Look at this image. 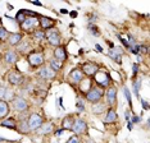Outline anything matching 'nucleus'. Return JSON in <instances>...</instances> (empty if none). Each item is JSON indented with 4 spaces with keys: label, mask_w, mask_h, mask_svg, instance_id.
<instances>
[{
    "label": "nucleus",
    "mask_w": 150,
    "mask_h": 143,
    "mask_svg": "<svg viewBox=\"0 0 150 143\" xmlns=\"http://www.w3.org/2000/svg\"><path fill=\"white\" fill-rule=\"evenodd\" d=\"M83 79H85V76H83L82 72H81L80 68H76V69H73L69 73V76H68V81H69L71 83L73 84V86H74V84H80Z\"/></svg>",
    "instance_id": "obj_12"
},
{
    "label": "nucleus",
    "mask_w": 150,
    "mask_h": 143,
    "mask_svg": "<svg viewBox=\"0 0 150 143\" xmlns=\"http://www.w3.org/2000/svg\"><path fill=\"white\" fill-rule=\"evenodd\" d=\"M30 3H31V4H33V5H37V6H41V5H42L40 1H30Z\"/></svg>",
    "instance_id": "obj_46"
},
{
    "label": "nucleus",
    "mask_w": 150,
    "mask_h": 143,
    "mask_svg": "<svg viewBox=\"0 0 150 143\" xmlns=\"http://www.w3.org/2000/svg\"><path fill=\"white\" fill-rule=\"evenodd\" d=\"M69 15L72 17V18H76V17H77V12H71Z\"/></svg>",
    "instance_id": "obj_47"
},
{
    "label": "nucleus",
    "mask_w": 150,
    "mask_h": 143,
    "mask_svg": "<svg viewBox=\"0 0 150 143\" xmlns=\"http://www.w3.org/2000/svg\"><path fill=\"white\" fill-rule=\"evenodd\" d=\"M125 116H126V120H129V111L127 110V111H125Z\"/></svg>",
    "instance_id": "obj_45"
},
{
    "label": "nucleus",
    "mask_w": 150,
    "mask_h": 143,
    "mask_svg": "<svg viewBox=\"0 0 150 143\" xmlns=\"http://www.w3.org/2000/svg\"><path fill=\"white\" fill-rule=\"evenodd\" d=\"M60 13H62V14H68V10L67 9H60Z\"/></svg>",
    "instance_id": "obj_48"
},
{
    "label": "nucleus",
    "mask_w": 150,
    "mask_h": 143,
    "mask_svg": "<svg viewBox=\"0 0 150 143\" xmlns=\"http://www.w3.org/2000/svg\"><path fill=\"white\" fill-rule=\"evenodd\" d=\"M39 25H40V29L46 31L49 28H53L54 25H55V20L45 15H39Z\"/></svg>",
    "instance_id": "obj_15"
},
{
    "label": "nucleus",
    "mask_w": 150,
    "mask_h": 143,
    "mask_svg": "<svg viewBox=\"0 0 150 143\" xmlns=\"http://www.w3.org/2000/svg\"><path fill=\"white\" fill-rule=\"evenodd\" d=\"M63 64L64 63H62V61H59V60H57V59H54V57L49 60V67L52 68V69L55 72V73L63 69Z\"/></svg>",
    "instance_id": "obj_26"
},
{
    "label": "nucleus",
    "mask_w": 150,
    "mask_h": 143,
    "mask_svg": "<svg viewBox=\"0 0 150 143\" xmlns=\"http://www.w3.org/2000/svg\"><path fill=\"white\" fill-rule=\"evenodd\" d=\"M0 142H9L8 139H5V138H3V137H0Z\"/></svg>",
    "instance_id": "obj_50"
},
{
    "label": "nucleus",
    "mask_w": 150,
    "mask_h": 143,
    "mask_svg": "<svg viewBox=\"0 0 150 143\" xmlns=\"http://www.w3.org/2000/svg\"><path fill=\"white\" fill-rule=\"evenodd\" d=\"M123 93H125V97L127 98V101H128V105L132 109V96H131V92H129L127 87H123Z\"/></svg>",
    "instance_id": "obj_34"
},
{
    "label": "nucleus",
    "mask_w": 150,
    "mask_h": 143,
    "mask_svg": "<svg viewBox=\"0 0 150 143\" xmlns=\"http://www.w3.org/2000/svg\"><path fill=\"white\" fill-rule=\"evenodd\" d=\"M104 97L107 100V104L109 106H113L117 102V88L114 86H109L107 92H104Z\"/></svg>",
    "instance_id": "obj_11"
},
{
    "label": "nucleus",
    "mask_w": 150,
    "mask_h": 143,
    "mask_svg": "<svg viewBox=\"0 0 150 143\" xmlns=\"http://www.w3.org/2000/svg\"><path fill=\"white\" fill-rule=\"evenodd\" d=\"M80 69L83 73V76L91 78L99 72V65L98 64H95V63H93V61H86V63H83L82 65H81Z\"/></svg>",
    "instance_id": "obj_7"
},
{
    "label": "nucleus",
    "mask_w": 150,
    "mask_h": 143,
    "mask_svg": "<svg viewBox=\"0 0 150 143\" xmlns=\"http://www.w3.org/2000/svg\"><path fill=\"white\" fill-rule=\"evenodd\" d=\"M39 132H40V134H44V135L53 133V132H54V125H53V123H44L41 127H40Z\"/></svg>",
    "instance_id": "obj_25"
},
{
    "label": "nucleus",
    "mask_w": 150,
    "mask_h": 143,
    "mask_svg": "<svg viewBox=\"0 0 150 143\" xmlns=\"http://www.w3.org/2000/svg\"><path fill=\"white\" fill-rule=\"evenodd\" d=\"M18 129L19 132H22V133H28L30 132V128H28V124H27V120H22V121H19L18 123Z\"/></svg>",
    "instance_id": "obj_30"
},
{
    "label": "nucleus",
    "mask_w": 150,
    "mask_h": 143,
    "mask_svg": "<svg viewBox=\"0 0 150 143\" xmlns=\"http://www.w3.org/2000/svg\"><path fill=\"white\" fill-rule=\"evenodd\" d=\"M94 77H95V82H96V87L101 88V90L105 88V87H109V83H110V76H109L108 72L99 70Z\"/></svg>",
    "instance_id": "obj_5"
},
{
    "label": "nucleus",
    "mask_w": 150,
    "mask_h": 143,
    "mask_svg": "<svg viewBox=\"0 0 150 143\" xmlns=\"http://www.w3.org/2000/svg\"><path fill=\"white\" fill-rule=\"evenodd\" d=\"M104 97V91L99 87H91L86 93H85V98L86 101L91 102V104H96V102H100L101 98Z\"/></svg>",
    "instance_id": "obj_3"
},
{
    "label": "nucleus",
    "mask_w": 150,
    "mask_h": 143,
    "mask_svg": "<svg viewBox=\"0 0 150 143\" xmlns=\"http://www.w3.org/2000/svg\"><path fill=\"white\" fill-rule=\"evenodd\" d=\"M23 40V35L21 32H11L8 36V43L11 46H18Z\"/></svg>",
    "instance_id": "obj_18"
},
{
    "label": "nucleus",
    "mask_w": 150,
    "mask_h": 143,
    "mask_svg": "<svg viewBox=\"0 0 150 143\" xmlns=\"http://www.w3.org/2000/svg\"><path fill=\"white\" fill-rule=\"evenodd\" d=\"M18 59H19V56H18V54H17L14 50H8V51H5V54H4V60H5L6 64H16L17 61H18Z\"/></svg>",
    "instance_id": "obj_19"
},
{
    "label": "nucleus",
    "mask_w": 150,
    "mask_h": 143,
    "mask_svg": "<svg viewBox=\"0 0 150 143\" xmlns=\"http://www.w3.org/2000/svg\"><path fill=\"white\" fill-rule=\"evenodd\" d=\"M0 125L4 128H8V129H17L18 128V123H17L16 119L13 118H8V119H4L1 123H0Z\"/></svg>",
    "instance_id": "obj_21"
},
{
    "label": "nucleus",
    "mask_w": 150,
    "mask_h": 143,
    "mask_svg": "<svg viewBox=\"0 0 150 143\" xmlns=\"http://www.w3.org/2000/svg\"><path fill=\"white\" fill-rule=\"evenodd\" d=\"M87 27H88V31H90L91 35H94V36H96V37L100 36V31H99V28L94 25V23H88Z\"/></svg>",
    "instance_id": "obj_33"
},
{
    "label": "nucleus",
    "mask_w": 150,
    "mask_h": 143,
    "mask_svg": "<svg viewBox=\"0 0 150 143\" xmlns=\"http://www.w3.org/2000/svg\"><path fill=\"white\" fill-rule=\"evenodd\" d=\"M26 14H25V12H23V9H21V10H18V12H17V14H16V22L17 23H19V25H22L23 22H25L26 20Z\"/></svg>",
    "instance_id": "obj_29"
},
{
    "label": "nucleus",
    "mask_w": 150,
    "mask_h": 143,
    "mask_svg": "<svg viewBox=\"0 0 150 143\" xmlns=\"http://www.w3.org/2000/svg\"><path fill=\"white\" fill-rule=\"evenodd\" d=\"M39 25V18H32V17H28V18H26V20L22 23L21 28L22 31H25V32H35L37 29L36 27Z\"/></svg>",
    "instance_id": "obj_9"
},
{
    "label": "nucleus",
    "mask_w": 150,
    "mask_h": 143,
    "mask_svg": "<svg viewBox=\"0 0 150 143\" xmlns=\"http://www.w3.org/2000/svg\"><path fill=\"white\" fill-rule=\"evenodd\" d=\"M72 132L74 133V135H82L87 132V124L83 119H76L73 123Z\"/></svg>",
    "instance_id": "obj_10"
},
{
    "label": "nucleus",
    "mask_w": 150,
    "mask_h": 143,
    "mask_svg": "<svg viewBox=\"0 0 150 143\" xmlns=\"http://www.w3.org/2000/svg\"><path fill=\"white\" fill-rule=\"evenodd\" d=\"M127 128H128V130H132V129H134V124H132L131 121H127Z\"/></svg>",
    "instance_id": "obj_43"
},
{
    "label": "nucleus",
    "mask_w": 150,
    "mask_h": 143,
    "mask_svg": "<svg viewBox=\"0 0 150 143\" xmlns=\"http://www.w3.org/2000/svg\"><path fill=\"white\" fill-rule=\"evenodd\" d=\"M76 107H77V110H78V114H80V112H83V111H85L83 101H82V100H77V102H76Z\"/></svg>",
    "instance_id": "obj_35"
},
{
    "label": "nucleus",
    "mask_w": 150,
    "mask_h": 143,
    "mask_svg": "<svg viewBox=\"0 0 150 143\" xmlns=\"http://www.w3.org/2000/svg\"><path fill=\"white\" fill-rule=\"evenodd\" d=\"M27 63L30 64L32 68H40L44 65L45 63V57H44V54L40 53V51H31V53L27 54Z\"/></svg>",
    "instance_id": "obj_2"
},
{
    "label": "nucleus",
    "mask_w": 150,
    "mask_h": 143,
    "mask_svg": "<svg viewBox=\"0 0 150 143\" xmlns=\"http://www.w3.org/2000/svg\"><path fill=\"white\" fill-rule=\"evenodd\" d=\"M132 78L136 77V74L139 73V64H132Z\"/></svg>",
    "instance_id": "obj_37"
},
{
    "label": "nucleus",
    "mask_w": 150,
    "mask_h": 143,
    "mask_svg": "<svg viewBox=\"0 0 150 143\" xmlns=\"http://www.w3.org/2000/svg\"><path fill=\"white\" fill-rule=\"evenodd\" d=\"M9 31L5 28V27H3V26H0V41H5V40H8V36H9Z\"/></svg>",
    "instance_id": "obj_32"
},
{
    "label": "nucleus",
    "mask_w": 150,
    "mask_h": 143,
    "mask_svg": "<svg viewBox=\"0 0 150 143\" xmlns=\"http://www.w3.org/2000/svg\"><path fill=\"white\" fill-rule=\"evenodd\" d=\"M45 40L47 41L49 45H52L54 47L60 46V42H62V37H60V33L55 27L53 28H49L45 31Z\"/></svg>",
    "instance_id": "obj_1"
},
{
    "label": "nucleus",
    "mask_w": 150,
    "mask_h": 143,
    "mask_svg": "<svg viewBox=\"0 0 150 143\" xmlns=\"http://www.w3.org/2000/svg\"><path fill=\"white\" fill-rule=\"evenodd\" d=\"M55 76H57V73L49 65L40 67L39 72H37V77H40L41 79H45V81H53L55 78Z\"/></svg>",
    "instance_id": "obj_8"
},
{
    "label": "nucleus",
    "mask_w": 150,
    "mask_h": 143,
    "mask_svg": "<svg viewBox=\"0 0 150 143\" xmlns=\"http://www.w3.org/2000/svg\"><path fill=\"white\" fill-rule=\"evenodd\" d=\"M54 59L62 61V63H64V61H67L68 59V55H67V51H66V47L64 46H58L54 49Z\"/></svg>",
    "instance_id": "obj_17"
},
{
    "label": "nucleus",
    "mask_w": 150,
    "mask_h": 143,
    "mask_svg": "<svg viewBox=\"0 0 150 143\" xmlns=\"http://www.w3.org/2000/svg\"><path fill=\"white\" fill-rule=\"evenodd\" d=\"M12 105H13V109H14V111H17L18 114H23V112H27L28 111V101L26 100V98H23L21 96L18 97H14V100L12 101Z\"/></svg>",
    "instance_id": "obj_6"
},
{
    "label": "nucleus",
    "mask_w": 150,
    "mask_h": 143,
    "mask_svg": "<svg viewBox=\"0 0 150 143\" xmlns=\"http://www.w3.org/2000/svg\"><path fill=\"white\" fill-rule=\"evenodd\" d=\"M148 46H144V45H139V53H142V54H148Z\"/></svg>",
    "instance_id": "obj_39"
},
{
    "label": "nucleus",
    "mask_w": 150,
    "mask_h": 143,
    "mask_svg": "<svg viewBox=\"0 0 150 143\" xmlns=\"http://www.w3.org/2000/svg\"><path fill=\"white\" fill-rule=\"evenodd\" d=\"M95 49H96V50L99 51V53H103V47L99 45V43H96V45H95Z\"/></svg>",
    "instance_id": "obj_44"
},
{
    "label": "nucleus",
    "mask_w": 150,
    "mask_h": 143,
    "mask_svg": "<svg viewBox=\"0 0 150 143\" xmlns=\"http://www.w3.org/2000/svg\"><path fill=\"white\" fill-rule=\"evenodd\" d=\"M63 132H64V129H62V128L58 129V130L55 132V135H57V137H60V135L63 134Z\"/></svg>",
    "instance_id": "obj_42"
},
{
    "label": "nucleus",
    "mask_w": 150,
    "mask_h": 143,
    "mask_svg": "<svg viewBox=\"0 0 150 143\" xmlns=\"http://www.w3.org/2000/svg\"><path fill=\"white\" fill-rule=\"evenodd\" d=\"M141 86H142L141 79H136V81L134 82V93H135V96L137 97V98H140L139 92H140V88H141Z\"/></svg>",
    "instance_id": "obj_31"
},
{
    "label": "nucleus",
    "mask_w": 150,
    "mask_h": 143,
    "mask_svg": "<svg viewBox=\"0 0 150 143\" xmlns=\"http://www.w3.org/2000/svg\"><path fill=\"white\" fill-rule=\"evenodd\" d=\"M23 81H25L23 79V76L18 70L11 72V73L8 74V82L12 84V86H21L23 83Z\"/></svg>",
    "instance_id": "obj_14"
},
{
    "label": "nucleus",
    "mask_w": 150,
    "mask_h": 143,
    "mask_svg": "<svg viewBox=\"0 0 150 143\" xmlns=\"http://www.w3.org/2000/svg\"><path fill=\"white\" fill-rule=\"evenodd\" d=\"M27 124H28L30 132H36V130H39L40 127L44 124V118L39 112H32V114L27 118Z\"/></svg>",
    "instance_id": "obj_4"
},
{
    "label": "nucleus",
    "mask_w": 150,
    "mask_h": 143,
    "mask_svg": "<svg viewBox=\"0 0 150 143\" xmlns=\"http://www.w3.org/2000/svg\"><path fill=\"white\" fill-rule=\"evenodd\" d=\"M137 60H139V63H141L142 61V56L140 55V54H137Z\"/></svg>",
    "instance_id": "obj_49"
},
{
    "label": "nucleus",
    "mask_w": 150,
    "mask_h": 143,
    "mask_svg": "<svg viewBox=\"0 0 150 143\" xmlns=\"http://www.w3.org/2000/svg\"><path fill=\"white\" fill-rule=\"evenodd\" d=\"M66 143H80V138H78V135H72Z\"/></svg>",
    "instance_id": "obj_36"
},
{
    "label": "nucleus",
    "mask_w": 150,
    "mask_h": 143,
    "mask_svg": "<svg viewBox=\"0 0 150 143\" xmlns=\"http://www.w3.org/2000/svg\"><path fill=\"white\" fill-rule=\"evenodd\" d=\"M140 101H141V105H142V109L144 110H149V104H148V101H145V100H142V98H139Z\"/></svg>",
    "instance_id": "obj_40"
},
{
    "label": "nucleus",
    "mask_w": 150,
    "mask_h": 143,
    "mask_svg": "<svg viewBox=\"0 0 150 143\" xmlns=\"http://www.w3.org/2000/svg\"><path fill=\"white\" fill-rule=\"evenodd\" d=\"M16 95L11 88L5 87V86H0V100L5 101V102H12L14 100Z\"/></svg>",
    "instance_id": "obj_13"
},
{
    "label": "nucleus",
    "mask_w": 150,
    "mask_h": 143,
    "mask_svg": "<svg viewBox=\"0 0 150 143\" xmlns=\"http://www.w3.org/2000/svg\"><path fill=\"white\" fill-rule=\"evenodd\" d=\"M32 37L36 41H45V31L37 28L35 32H32Z\"/></svg>",
    "instance_id": "obj_28"
},
{
    "label": "nucleus",
    "mask_w": 150,
    "mask_h": 143,
    "mask_svg": "<svg viewBox=\"0 0 150 143\" xmlns=\"http://www.w3.org/2000/svg\"><path fill=\"white\" fill-rule=\"evenodd\" d=\"M105 109H107V105H105L104 102H96V104H93L91 111H93L95 115H100L105 111Z\"/></svg>",
    "instance_id": "obj_23"
},
{
    "label": "nucleus",
    "mask_w": 150,
    "mask_h": 143,
    "mask_svg": "<svg viewBox=\"0 0 150 143\" xmlns=\"http://www.w3.org/2000/svg\"><path fill=\"white\" fill-rule=\"evenodd\" d=\"M73 123H74V119L72 115H67L62 120V129H64V130H72Z\"/></svg>",
    "instance_id": "obj_20"
},
{
    "label": "nucleus",
    "mask_w": 150,
    "mask_h": 143,
    "mask_svg": "<svg viewBox=\"0 0 150 143\" xmlns=\"http://www.w3.org/2000/svg\"><path fill=\"white\" fill-rule=\"evenodd\" d=\"M9 112H11V107H9L8 102L0 100V119H4L9 115Z\"/></svg>",
    "instance_id": "obj_22"
},
{
    "label": "nucleus",
    "mask_w": 150,
    "mask_h": 143,
    "mask_svg": "<svg viewBox=\"0 0 150 143\" xmlns=\"http://www.w3.org/2000/svg\"><path fill=\"white\" fill-rule=\"evenodd\" d=\"M54 143H58V142H54Z\"/></svg>",
    "instance_id": "obj_51"
},
{
    "label": "nucleus",
    "mask_w": 150,
    "mask_h": 143,
    "mask_svg": "<svg viewBox=\"0 0 150 143\" xmlns=\"http://www.w3.org/2000/svg\"><path fill=\"white\" fill-rule=\"evenodd\" d=\"M117 112L113 107H110L109 110L107 111V116H105V123L107 124H112V123H115L117 121Z\"/></svg>",
    "instance_id": "obj_24"
},
{
    "label": "nucleus",
    "mask_w": 150,
    "mask_h": 143,
    "mask_svg": "<svg viewBox=\"0 0 150 143\" xmlns=\"http://www.w3.org/2000/svg\"><path fill=\"white\" fill-rule=\"evenodd\" d=\"M117 37L119 39V41H121V42L123 43V46H125V47H127V49H129V45H128V42H127V41H126V40L123 39V37H122L121 35H117Z\"/></svg>",
    "instance_id": "obj_38"
},
{
    "label": "nucleus",
    "mask_w": 150,
    "mask_h": 143,
    "mask_svg": "<svg viewBox=\"0 0 150 143\" xmlns=\"http://www.w3.org/2000/svg\"><path fill=\"white\" fill-rule=\"evenodd\" d=\"M122 54H123V49L122 47H113V49H109L108 51V56L110 59H113L115 63H121V59H122Z\"/></svg>",
    "instance_id": "obj_16"
},
{
    "label": "nucleus",
    "mask_w": 150,
    "mask_h": 143,
    "mask_svg": "<svg viewBox=\"0 0 150 143\" xmlns=\"http://www.w3.org/2000/svg\"><path fill=\"white\" fill-rule=\"evenodd\" d=\"M129 121H131L132 124H137V123L141 121V119H140V116H136V115H134V116H132V119H131Z\"/></svg>",
    "instance_id": "obj_41"
},
{
    "label": "nucleus",
    "mask_w": 150,
    "mask_h": 143,
    "mask_svg": "<svg viewBox=\"0 0 150 143\" xmlns=\"http://www.w3.org/2000/svg\"><path fill=\"white\" fill-rule=\"evenodd\" d=\"M18 51L19 53H22V54H28V53H31V43L28 42V41H21V43L18 45Z\"/></svg>",
    "instance_id": "obj_27"
}]
</instances>
